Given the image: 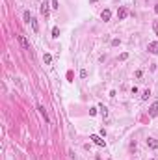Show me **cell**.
Returning a JSON list of instances; mask_svg holds the SVG:
<instances>
[{
    "label": "cell",
    "mask_w": 158,
    "mask_h": 160,
    "mask_svg": "<svg viewBox=\"0 0 158 160\" xmlns=\"http://www.w3.org/2000/svg\"><path fill=\"white\" fill-rule=\"evenodd\" d=\"M149 115H151V117H156V115H158V103L151 104V108H149Z\"/></svg>",
    "instance_id": "obj_4"
},
{
    "label": "cell",
    "mask_w": 158,
    "mask_h": 160,
    "mask_svg": "<svg viewBox=\"0 0 158 160\" xmlns=\"http://www.w3.org/2000/svg\"><path fill=\"white\" fill-rule=\"evenodd\" d=\"M153 160H155V158H153Z\"/></svg>",
    "instance_id": "obj_19"
},
{
    "label": "cell",
    "mask_w": 158,
    "mask_h": 160,
    "mask_svg": "<svg viewBox=\"0 0 158 160\" xmlns=\"http://www.w3.org/2000/svg\"><path fill=\"white\" fill-rule=\"evenodd\" d=\"M37 110H39V114H41L43 117H45V121H49V115H47V110H45V106H41V104H39V106H37Z\"/></svg>",
    "instance_id": "obj_8"
},
{
    "label": "cell",
    "mask_w": 158,
    "mask_h": 160,
    "mask_svg": "<svg viewBox=\"0 0 158 160\" xmlns=\"http://www.w3.org/2000/svg\"><path fill=\"white\" fill-rule=\"evenodd\" d=\"M110 17H112V11H110V9H104V11H102V13H101V19H102V21H110Z\"/></svg>",
    "instance_id": "obj_6"
},
{
    "label": "cell",
    "mask_w": 158,
    "mask_h": 160,
    "mask_svg": "<svg viewBox=\"0 0 158 160\" xmlns=\"http://www.w3.org/2000/svg\"><path fill=\"white\" fill-rule=\"evenodd\" d=\"M153 30H155V34L158 36V21H155V22H153Z\"/></svg>",
    "instance_id": "obj_14"
},
{
    "label": "cell",
    "mask_w": 158,
    "mask_h": 160,
    "mask_svg": "<svg viewBox=\"0 0 158 160\" xmlns=\"http://www.w3.org/2000/svg\"><path fill=\"white\" fill-rule=\"evenodd\" d=\"M80 76H82V78H86V76H88V71H86V69H82V71H80Z\"/></svg>",
    "instance_id": "obj_16"
},
{
    "label": "cell",
    "mask_w": 158,
    "mask_h": 160,
    "mask_svg": "<svg viewBox=\"0 0 158 160\" xmlns=\"http://www.w3.org/2000/svg\"><path fill=\"white\" fill-rule=\"evenodd\" d=\"M89 2H91V4H97V0H89Z\"/></svg>",
    "instance_id": "obj_18"
},
{
    "label": "cell",
    "mask_w": 158,
    "mask_h": 160,
    "mask_svg": "<svg viewBox=\"0 0 158 160\" xmlns=\"http://www.w3.org/2000/svg\"><path fill=\"white\" fill-rule=\"evenodd\" d=\"M41 13H43V15L49 13V4H47V2H43V4H41Z\"/></svg>",
    "instance_id": "obj_9"
},
{
    "label": "cell",
    "mask_w": 158,
    "mask_h": 160,
    "mask_svg": "<svg viewBox=\"0 0 158 160\" xmlns=\"http://www.w3.org/2000/svg\"><path fill=\"white\" fill-rule=\"evenodd\" d=\"M101 110H102V115L106 117V115H108V108H106V106H101Z\"/></svg>",
    "instance_id": "obj_15"
},
{
    "label": "cell",
    "mask_w": 158,
    "mask_h": 160,
    "mask_svg": "<svg viewBox=\"0 0 158 160\" xmlns=\"http://www.w3.org/2000/svg\"><path fill=\"white\" fill-rule=\"evenodd\" d=\"M147 145L151 147V149H158V140H155V138H149V140H147Z\"/></svg>",
    "instance_id": "obj_7"
},
{
    "label": "cell",
    "mask_w": 158,
    "mask_h": 160,
    "mask_svg": "<svg viewBox=\"0 0 158 160\" xmlns=\"http://www.w3.org/2000/svg\"><path fill=\"white\" fill-rule=\"evenodd\" d=\"M149 95H151V91H149V89H145L143 95H141V101H147V99H149Z\"/></svg>",
    "instance_id": "obj_11"
},
{
    "label": "cell",
    "mask_w": 158,
    "mask_h": 160,
    "mask_svg": "<svg viewBox=\"0 0 158 160\" xmlns=\"http://www.w3.org/2000/svg\"><path fill=\"white\" fill-rule=\"evenodd\" d=\"M43 60H45V63H50V61H52V56H50V54H45Z\"/></svg>",
    "instance_id": "obj_13"
},
{
    "label": "cell",
    "mask_w": 158,
    "mask_h": 160,
    "mask_svg": "<svg viewBox=\"0 0 158 160\" xmlns=\"http://www.w3.org/2000/svg\"><path fill=\"white\" fill-rule=\"evenodd\" d=\"M32 28H34V32H39V24L35 19H32Z\"/></svg>",
    "instance_id": "obj_10"
},
{
    "label": "cell",
    "mask_w": 158,
    "mask_h": 160,
    "mask_svg": "<svg viewBox=\"0 0 158 160\" xmlns=\"http://www.w3.org/2000/svg\"><path fill=\"white\" fill-rule=\"evenodd\" d=\"M89 140H91L93 143H97V145H101V147L106 145V142L102 140V136H99V134H91V136H89Z\"/></svg>",
    "instance_id": "obj_1"
},
{
    "label": "cell",
    "mask_w": 158,
    "mask_h": 160,
    "mask_svg": "<svg viewBox=\"0 0 158 160\" xmlns=\"http://www.w3.org/2000/svg\"><path fill=\"white\" fill-rule=\"evenodd\" d=\"M149 52L151 54H158V41H153V43H149Z\"/></svg>",
    "instance_id": "obj_5"
},
{
    "label": "cell",
    "mask_w": 158,
    "mask_h": 160,
    "mask_svg": "<svg viewBox=\"0 0 158 160\" xmlns=\"http://www.w3.org/2000/svg\"><path fill=\"white\" fill-rule=\"evenodd\" d=\"M52 37H60V28H56V26L52 28Z\"/></svg>",
    "instance_id": "obj_12"
},
{
    "label": "cell",
    "mask_w": 158,
    "mask_h": 160,
    "mask_svg": "<svg viewBox=\"0 0 158 160\" xmlns=\"http://www.w3.org/2000/svg\"><path fill=\"white\" fill-rule=\"evenodd\" d=\"M17 39H19V43H21V47H22V49L30 50V43H28V39H26L24 36H17Z\"/></svg>",
    "instance_id": "obj_3"
},
{
    "label": "cell",
    "mask_w": 158,
    "mask_h": 160,
    "mask_svg": "<svg viewBox=\"0 0 158 160\" xmlns=\"http://www.w3.org/2000/svg\"><path fill=\"white\" fill-rule=\"evenodd\" d=\"M126 17H128V9H126L125 6L119 7V9H117V19H119V21H125Z\"/></svg>",
    "instance_id": "obj_2"
},
{
    "label": "cell",
    "mask_w": 158,
    "mask_h": 160,
    "mask_svg": "<svg viewBox=\"0 0 158 160\" xmlns=\"http://www.w3.org/2000/svg\"><path fill=\"white\" fill-rule=\"evenodd\" d=\"M155 11H156V15H158V4H156V6H155Z\"/></svg>",
    "instance_id": "obj_17"
}]
</instances>
